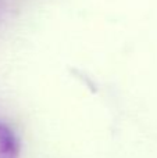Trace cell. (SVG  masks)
<instances>
[{"mask_svg":"<svg viewBox=\"0 0 157 158\" xmlns=\"http://www.w3.org/2000/svg\"><path fill=\"white\" fill-rule=\"evenodd\" d=\"M18 140L7 125L0 122V158H18Z\"/></svg>","mask_w":157,"mask_h":158,"instance_id":"obj_1","label":"cell"}]
</instances>
